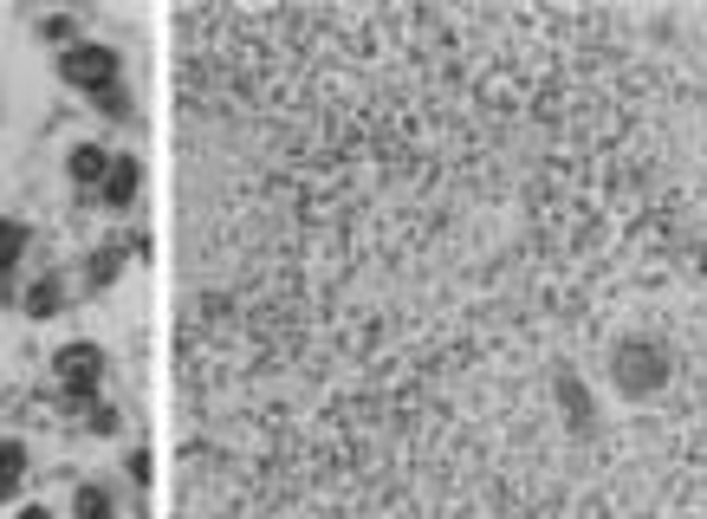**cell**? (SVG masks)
<instances>
[{
	"label": "cell",
	"instance_id": "6da1fadb",
	"mask_svg": "<svg viewBox=\"0 0 707 519\" xmlns=\"http://www.w3.org/2000/svg\"><path fill=\"white\" fill-rule=\"evenodd\" d=\"M669 344L662 337H649V332H630V337H617L610 344V383L623 390V396H656L662 383H669Z\"/></svg>",
	"mask_w": 707,
	"mask_h": 519
},
{
	"label": "cell",
	"instance_id": "7a4b0ae2",
	"mask_svg": "<svg viewBox=\"0 0 707 519\" xmlns=\"http://www.w3.org/2000/svg\"><path fill=\"white\" fill-rule=\"evenodd\" d=\"M59 78L78 85V91H91V98H105V91H117V78H124V59H117L111 46H85V39H72V46L59 52Z\"/></svg>",
	"mask_w": 707,
	"mask_h": 519
},
{
	"label": "cell",
	"instance_id": "3957f363",
	"mask_svg": "<svg viewBox=\"0 0 707 519\" xmlns=\"http://www.w3.org/2000/svg\"><path fill=\"white\" fill-rule=\"evenodd\" d=\"M105 351L98 344H59V358H52V376H59V390H66V403H91L98 396V383H105Z\"/></svg>",
	"mask_w": 707,
	"mask_h": 519
},
{
	"label": "cell",
	"instance_id": "277c9868",
	"mask_svg": "<svg viewBox=\"0 0 707 519\" xmlns=\"http://www.w3.org/2000/svg\"><path fill=\"white\" fill-rule=\"evenodd\" d=\"M137 188H144V163H137V156H111V169H105V183H98L105 208H130Z\"/></svg>",
	"mask_w": 707,
	"mask_h": 519
},
{
	"label": "cell",
	"instance_id": "5b68a950",
	"mask_svg": "<svg viewBox=\"0 0 707 519\" xmlns=\"http://www.w3.org/2000/svg\"><path fill=\"white\" fill-rule=\"evenodd\" d=\"M27 222H13V215H0V305L13 298V266H20V254H27Z\"/></svg>",
	"mask_w": 707,
	"mask_h": 519
},
{
	"label": "cell",
	"instance_id": "8992f818",
	"mask_svg": "<svg viewBox=\"0 0 707 519\" xmlns=\"http://www.w3.org/2000/svg\"><path fill=\"white\" fill-rule=\"evenodd\" d=\"M552 403L564 409V422H571V429H591V422H597V409H591V396H585L578 371H559V376H552Z\"/></svg>",
	"mask_w": 707,
	"mask_h": 519
},
{
	"label": "cell",
	"instance_id": "52a82bcc",
	"mask_svg": "<svg viewBox=\"0 0 707 519\" xmlns=\"http://www.w3.org/2000/svg\"><path fill=\"white\" fill-rule=\"evenodd\" d=\"M105 169H111V149L105 144H78L72 156H66V176H72L78 188H98L105 183Z\"/></svg>",
	"mask_w": 707,
	"mask_h": 519
},
{
	"label": "cell",
	"instance_id": "ba28073f",
	"mask_svg": "<svg viewBox=\"0 0 707 519\" xmlns=\"http://www.w3.org/2000/svg\"><path fill=\"white\" fill-rule=\"evenodd\" d=\"M20 481H27V448H20V442H0V507L20 493Z\"/></svg>",
	"mask_w": 707,
	"mask_h": 519
},
{
	"label": "cell",
	"instance_id": "9c48e42d",
	"mask_svg": "<svg viewBox=\"0 0 707 519\" xmlns=\"http://www.w3.org/2000/svg\"><path fill=\"white\" fill-rule=\"evenodd\" d=\"M72 513L78 519H117V500H111V487H98V481H85L72 493Z\"/></svg>",
	"mask_w": 707,
	"mask_h": 519
},
{
	"label": "cell",
	"instance_id": "30bf717a",
	"mask_svg": "<svg viewBox=\"0 0 707 519\" xmlns=\"http://www.w3.org/2000/svg\"><path fill=\"white\" fill-rule=\"evenodd\" d=\"M59 305H66V286H59V280H52V273H46V280H33V286H27V319H52V312H59Z\"/></svg>",
	"mask_w": 707,
	"mask_h": 519
},
{
	"label": "cell",
	"instance_id": "8fae6325",
	"mask_svg": "<svg viewBox=\"0 0 707 519\" xmlns=\"http://www.w3.org/2000/svg\"><path fill=\"white\" fill-rule=\"evenodd\" d=\"M117 273H124V247H98L91 254V286H111Z\"/></svg>",
	"mask_w": 707,
	"mask_h": 519
},
{
	"label": "cell",
	"instance_id": "7c38bea8",
	"mask_svg": "<svg viewBox=\"0 0 707 519\" xmlns=\"http://www.w3.org/2000/svg\"><path fill=\"white\" fill-rule=\"evenodd\" d=\"M39 33L52 39V46H72V33H78V20H72V13H46V20H39Z\"/></svg>",
	"mask_w": 707,
	"mask_h": 519
},
{
	"label": "cell",
	"instance_id": "4fadbf2b",
	"mask_svg": "<svg viewBox=\"0 0 707 519\" xmlns=\"http://www.w3.org/2000/svg\"><path fill=\"white\" fill-rule=\"evenodd\" d=\"M85 429H91V435H111V429H117V409L111 403H85Z\"/></svg>",
	"mask_w": 707,
	"mask_h": 519
},
{
	"label": "cell",
	"instance_id": "5bb4252c",
	"mask_svg": "<svg viewBox=\"0 0 707 519\" xmlns=\"http://www.w3.org/2000/svg\"><path fill=\"white\" fill-rule=\"evenodd\" d=\"M98 105H105V117H130V98H124V91H105Z\"/></svg>",
	"mask_w": 707,
	"mask_h": 519
},
{
	"label": "cell",
	"instance_id": "9a60e30c",
	"mask_svg": "<svg viewBox=\"0 0 707 519\" xmlns=\"http://www.w3.org/2000/svg\"><path fill=\"white\" fill-rule=\"evenodd\" d=\"M130 481L149 487V448H137V454H130Z\"/></svg>",
	"mask_w": 707,
	"mask_h": 519
},
{
	"label": "cell",
	"instance_id": "2e32d148",
	"mask_svg": "<svg viewBox=\"0 0 707 519\" xmlns=\"http://www.w3.org/2000/svg\"><path fill=\"white\" fill-rule=\"evenodd\" d=\"M20 519H52V513H46V507H20Z\"/></svg>",
	"mask_w": 707,
	"mask_h": 519
}]
</instances>
